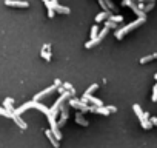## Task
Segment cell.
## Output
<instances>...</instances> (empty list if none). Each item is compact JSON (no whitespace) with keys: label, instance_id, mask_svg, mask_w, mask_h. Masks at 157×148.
<instances>
[{"label":"cell","instance_id":"cell-1","mask_svg":"<svg viewBox=\"0 0 157 148\" xmlns=\"http://www.w3.org/2000/svg\"><path fill=\"white\" fill-rule=\"evenodd\" d=\"M145 19L147 17H137L134 22H131V23H128V25H125V26H122V28H119V29H116V32H114V37L117 40H122L123 37H125L128 32H131L133 29H136V28H139L140 25L145 22Z\"/></svg>","mask_w":157,"mask_h":148},{"label":"cell","instance_id":"cell-2","mask_svg":"<svg viewBox=\"0 0 157 148\" xmlns=\"http://www.w3.org/2000/svg\"><path fill=\"white\" fill-rule=\"evenodd\" d=\"M68 105L73 107V108H77L79 111H82V114L89 111L88 103H86V102H82L80 99H68Z\"/></svg>","mask_w":157,"mask_h":148},{"label":"cell","instance_id":"cell-3","mask_svg":"<svg viewBox=\"0 0 157 148\" xmlns=\"http://www.w3.org/2000/svg\"><path fill=\"white\" fill-rule=\"evenodd\" d=\"M60 119L57 120V125H59V128H62L65 123H66V120L69 117V105H65V103H62L60 105Z\"/></svg>","mask_w":157,"mask_h":148},{"label":"cell","instance_id":"cell-4","mask_svg":"<svg viewBox=\"0 0 157 148\" xmlns=\"http://www.w3.org/2000/svg\"><path fill=\"white\" fill-rule=\"evenodd\" d=\"M122 5H123V6H129L134 11V14H136L137 17H147V14H145L142 9H139V6L134 3V0H122Z\"/></svg>","mask_w":157,"mask_h":148},{"label":"cell","instance_id":"cell-5","mask_svg":"<svg viewBox=\"0 0 157 148\" xmlns=\"http://www.w3.org/2000/svg\"><path fill=\"white\" fill-rule=\"evenodd\" d=\"M50 8H52L59 14H71V9H69L68 6H62V5H59L57 0H50Z\"/></svg>","mask_w":157,"mask_h":148},{"label":"cell","instance_id":"cell-6","mask_svg":"<svg viewBox=\"0 0 157 148\" xmlns=\"http://www.w3.org/2000/svg\"><path fill=\"white\" fill-rule=\"evenodd\" d=\"M5 5L11 8H28L29 3L25 0H5Z\"/></svg>","mask_w":157,"mask_h":148},{"label":"cell","instance_id":"cell-7","mask_svg":"<svg viewBox=\"0 0 157 148\" xmlns=\"http://www.w3.org/2000/svg\"><path fill=\"white\" fill-rule=\"evenodd\" d=\"M56 90H57V86H56V85H52V86H50V88H46V90H43V91H40L39 94H36L34 97H32V100H34V102H39L40 99H43V97H46L48 94H51V93H54V91H56Z\"/></svg>","mask_w":157,"mask_h":148},{"label":"cell","instance_id":"cell-8","mask_svg":"<svg viewBox=\"0 0 157 148\" xmlns=\"http://www.w3.org/2000/svg\"><path fill=\"white\" fill-rule=\"evenodd\" d=\"M34 105H36V102L34 100H31V102H26V103H23V105H20L19 108H15L14 109V113L15 114H23L26 109H31V108H34Z\"/></svg>","mask_w":157,"mask_h":148},{"label":"cell","instance_id":"cell-9","mask_svg":"<svg viewBox=\"0 0 157 148\" xmlns=\"http://www.w3.org/2000/svg\"><path fill=\"white\" fill-rule=\"evenodd\" d=\"M45 136H46L48 139H50L51 145H52L54 148H59V142H60V140H59V139L56 137V136H54V133H52L51 130H45Z\"/></svg>","mask_w":157,"mask_h":148},{"label":"cell","instance_id":"cell-10","mask_svg":"<svg viewBox=\"0 0 157 148\" xmlns=\"http://www.w3.org/2000/svg\"><path fill=\"white\" fill-rule=\"evenodd\" d=\"M11 117H13V120L19 125V127H20L22 130H26V128H28V125H26V123H25V120L20 117V114H15V113L13 111V116H11Z\"/></svg>","mask_w":157,"mask_h":148},{"label":"cell","instance_id":"cell-11","mask_svg":"<svg viewBox=\"0 0 157 148\" xmlns=\"http://www.w3.org/2000/svg\"><path fill=\"white\" fill-rule=\"evenodd\" d=\"M133 109H134V113H136V116L139 117L140 123H142L143 120H147V119H145V113L142 111V108H140V105H137V103H134V105H133Z\"/></svg>","mask_w":157,"mask_h":148},{"label":"cell","instance_id":"cell-12","mask_svg":"<svg viewBox=\"0 0 157 148\" xmlns=\"http://www.w3.org/2000/svg\"><path fill=\"white\" fill-rule=\"evenodd\" d=\"M74 119H75V122H77L80 127H88V120H86L83 116H82V111H79V113H75V116H74Z\"/></svg>","mask_w":157,"mask_h":148},{"label":"cell","instance_id":"cell-13","mask_svg":"<svg viewBox=\"0 0 157 148\" xmlns=\"http://www.w3.org/2000/svg\"><path fill=\"white\" fill-rule=\"evenodd\" d=\"M3 108H6L8 111H14V99L13 97H6V99H5Z\"/></svg>","mask_w":157,"mask_h":148},{"label":"cell","instance_id":"cell-14","mask_svg":"<svg viewBox=\"0 0 157 148\" xmlns=\"http://www.w3.org/2000/svg\"><path fill=\"white\" fill-rule=\"evenodd\" d=\"M110 14H111L110 11H102V13H99L96 15V22H97V23H100V22H103L105 19L110 17Z\"/></svg>","mask_w":157,"mask_h":148},{"label":"cell","instance_id":"cell-15","mask_svg":"<svg viewBox=\"0 0 157 148\" xmlns=\"http://www.w3.org/2000/svg\"><path fill=\"white\" fill-rule=\"evenodd\" d=\"M34 108H36V109H39V111H42V113L45 114L46 117L50 116V108H46L45 105H42V103H39V102H36V105H34Z\"/></svg>","mask_w":157,"mask_h":148},{"label":"cell","instance_id":"cell-16","mask_svg":"<svg viewBox=\"0 0 157 148\" xmlns=\"http://www.w3.org/2000/svg\"><path fill=\"white\" fill-rule=\"evenodd\" d=\"M97 43H100L99 37H94V39H91V40H88V42L85 43V48H86V49H91V48H94Z\"/></svg>","mask_w":157,"mask_h":148},{"label":"cell","instance_id":"cell-17","mask_svg":"<svg viewBox=\"0 0 157 148\" xmlns=\"http://www.w3.org/2000/svg\"><path fill=\"white\" fill-rule=\"evenodd\" d=\"M154 59H157V53H154V54H149V56H145V57H142L140 59V63H148V62H151V60H154Z\"/></svg>","mask_w":157,"mask_h":148},{"label":"cell","instance_id":"cell-18","mask_svg":"<svg viewBox=\"0 0 157 148\" xmlns=\"http://www.w3.org/2000/svg\"><path fill=\"white\" fill-rule=\"evenodd\" d=\"M40 56H42V59H45L46 62H51V51H46V49H43L42 48V51H40Z\"/></svg>","mask_w":157,"mask_h":148},{"label":"cell","instance_id":"cell-19","mask_svg":"<svg viewBox=\"0 0 157 148\" xmlns=\"http://www.w3.org/2000/svg\"><path fill=\"white\" fill-rule=\"evenodd\" d=\"M96 90H99V85H97V83H93L88 90H86V91L83 93V94H85V96H89V94H93V93H94Z\"/></svg>","mask_w":157,"mask_h":148},{"label":"cell","instance_id":"cell-20","mask_svg":"<svg viewBox=\"0 0 157 148\" xmlns=\"http://www.w3.org/2000/svg\"><path fill=\"white\" fill-rule=\"evenodd\" d=\"M108 32H110V28H108V26H105V28L102 29V31L99 32V34H97V37H99V40H100V42H102V40L105 39V36L108 34Z\"/></svg>","mask_w":157,"mask_h":148},{"label":"cell","instance_id":"cell-21","mask_svg":"<svg viewBox=\"0 0 157 148\" xmlns=\"http://www.w3.org/2000/svg\"><path fill=\"white\" fill-rule=\"evenodd\" d=\"M108 20L114 22V23H120V22H123V17H122V15H111V14H110Z\"/></svg>","mask_w":157,"mask_h":148},{"label":"cell","instance_id":"cell-22","mask_svg":"<svg viewBox=\"0 0 157 148\" xmlns=\"http://www.w3.org/2000/svg\"><path fill=\"white\" fill-rule=\"evenodd\" d=\"M0 114H2V116H5V117H11V116H13V111H8L6 108L0 107Z\"/></svg>","mask_w":157,"mask_h":148},{"label":"cell","instance_id":"cell-23","mask_svg":"<svg viewBox=\"0 0 157 148\" xmlns=\"http://www.w3.org/2000/svg\"><path fill=\"white\" fill-rule=\"evenodd\" d=\"M62 86H63V88L66 90V91H71L73 94H75V90H74V86H73L71 83H68V82H65V83H62Z\"/></svg>","mask_w":157,"mask_h":148},{"label":"cell","instance_id":"cell-24","mask_svg":"<svg viewBox=\"0 0 157 148\" xmlns=\"http://www.w3.org/2000/svg\"><path fill=\"white\" fill-rule=\"evenodd\" d=\"M97 34H99V25H94L93 28H91V39L97 37Z\"/></svg>","mask_w":157,"mask_h":148},{"label":"cell","instance_id":"cell-25","mask_svg":"<svg viewBox=\"0 0 157 148\" xmlns=\"http://www.w3.org/2000/svg\"><path fill=\"white\" fill-rule=\"evenodd\" d=\"M151 127H153V123H151L149 119H147V120H143V122H142V128L143 130H149Z\"/></svg>","mask_w":157,"mask_h":148},{"label":"cell","instance_id":"cell-26","mask_svg":"<svg viewBox=\"0 0 157 148\" xmlns=\"http://www.w3.org/2000/svg\"><path fill=\"white\" fill-rule=\"evenodd\" d=\"M105 5H106V6H108V9H112V11H114V13H116V5L114 3H112V0H105Z\"/></svg>","mask_w":157,"mask_h":148},{"label":"cell","instance_id":"cell-27","mask_svg":"<svg viewBox=\"0 0 157 148\" xmlns=\"http://www.w3.org/2000/svg\"><path fill=\"white\" fill-rule=\"evenodd\" d=\"M105 26H108V28H112V29H116L117 28V23H114V22H111V20H106V23H105Z\"/></svg>","mask_w":157,"mask_h":148},{"label":"cell","instance_id":"cell-28","mask_svg":"<svg viewBox=\"0 0 157 148\" xmlns=\"http://www.w3.org/2000/svg\"><path fill=\"white\" fill-rule=\"evenodd\" d=\"M153 102H157V83L153 86V99H151Z\"/></svg>","mask_w":157,"mask_h":148},{"label":"cell","instance_id":"cell-29","mask_svg":"<svg viewBox=\"0 0 157 148\" xmlns=\"http://www.w3.org/2000/svg\"><path fill=\"white\" fill-rule=\"evenodd\" d=\"M153 8H154V3H148V5H145V6H143V13L147 14L148 11H151Z\"/></svg>","mask_w":157,"mask_h":148},{"label":"cell","instance_id":"cell-30","mask_svg":"<svg viewBox=\"0 0 157 148\" xmlns=\"http://www.w3.org/2000/svg\"><path fill=\"white\" fill-rule=\"evenodd\" d=\"M54 15H56V11H54L52 8H48V17H50V19H54Z\"/></svg>","mask_w":157,"mask_h":148},{"label":"cell","instance_id":"cell-31","mask_svg":"<svg viewBox=\"0 0 157 148\" xmlns=\"http://www.w3.org/2000/svg\"><path fill=\"white\" fill-rule=\"evenodd\" d=\"M106 108H108V109H110V111H111V113H116V111H117V108H116V107H112V105H108Z\"/></svg>","mask_w":157,"mask_h":148},{"label":"cell","instance_id":"cell-32","mask_svg":"<svg viewBox=\"0 0 157 148\" xmlns=\"http://www.w3.org/2000/svg\"><path fill=\"white\" fill-rule=\"evenodd\" d=\"M43 49H46V51H51V43H45V45H43Z\"/></svg>","mask_w":157,"mask_h":148},{"label":"cell","instance_id":"cell-33","mask_svg":"<svg viewBox=\"0 0 157 148\" xmlns=\"http://www.w3.org/2000/svg\"><path fill=\"white\" fill-rule=\"evenodd\" d=\"M54 85H56V86H62V80L60 79H56V80H54Z\"/></svg>","mask_w":157,"mask_h":148},{"label":"cell","instance_id":"cell-34","mask_svg":"<svg viewBox=\"0 0 157 148\" xmlns=\"http://www.w3.org/2000/svg\"><path fill=\"white\" fill-rule=\"evenodd\" d=\"M149 120H151V123H153V127H154V125H157V117H151Z\"/></svg>","mask_w":157,"mask_h":148},{"label":"cell","instance_id":"cell-35","mask_svg":"<svg viewBox=\"0 0 157 148\" xmlns=\"http://www.w3.org/2000/svg\"><path fill=\"white\" fill-rule=\"evenodd\" d=\"M42 2H43V3H45V6H46V9H48V8H50V0H42Z\"/></svg>","mask_w":157,"mask_h":148},{"label":"cell","instance_id":"cell-36","mask_svg":"<svg viewBox=\"0 0 157 148\" xmlns=\"http://www.w3.org/2000/svg\"><path fill=\"white\" fill-rule=\"evenodd\" d=\"M145 2H147V3H156V0H145ZM143 2V3H145Z\"/></svg>","mask_w":157,"mask_h":148},{"label":"cell","instance_id":"cell-37","mask_svg":"<svg viewBox=\"0 0 157 148\" xmlns=\"http://www.w3.org/2000/svg\"><path fill=\"white\" fill-rule=\"evenodd\" d=\"M154 79H156V80H157V73H156V74H154Z\"/></svg>","mask_w":157,"mask_h":148},{"label":"cell","instance_id":"cell-38","mask_svg":"<svg viewBox=\"0 0 157 148\" xmlns=\"http://www.w3.org/2000/svg\"><path fill=\"white\" fill-rule=\"evenodd\" d=\"M137 2H145V0H137Z\"/></svg>","mask_w":157,"mask_h":148}]
</instances>
